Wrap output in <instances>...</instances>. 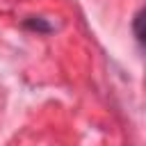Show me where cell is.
<instances>
[{
    "mask_svg": "<svg viewBox=\"0 0 146 146\" xmlns=\"http://www.w3.org/2000/svg\"><path fill=\"white\" fill-rule=\"evenodd\" d=\"M141 21H144V18H141V9H139V11L135 14V18H132V30H135V36H137V41H139V43L144 41V30H141Z\"/></svg>",
    "mask_w": 146,
    "mask_h": 146,
    "instance_id": "obj_1",
    "label": "cell"
},
{
    "mask_svg": "<svg viewBox=\"0 0 146 146\" xmlns=\"http://www.w3.org/2000/svg\"><path fill=\"white\" fill-rule=\"evenodd\" d=\"M25 25H27V27H32V30H39V32H48V30H50V25H48L43 18H36V21H27Z\"/></svg>",
    "mask_w": 146,
    "mask_h": 146,
    "instance_id": "obj_2",
    "label": "cell"
}]
</instances>
